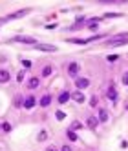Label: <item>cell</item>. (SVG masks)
<instances>
[{"instance_id": "6da1fadb", "label": "cell", "mask_w": 128, "mask_h": 151, "mask_svg": "<svg viewBox=\"0 0 128 151\" xmlns=\"http://www.w3.org/2000/svg\"><path fill=\"white\" fill-rule=\"evenodd\" d=\"M128 42V33H119L115 35V37H110L106 40V46L110 47H117V46H123V44Z\"/></svg>"}, {"instance_id": "7a4b0ae2", "label": "cell", "mask_w": 128, "mask_h": 151, "mask_svg": "<svg viewBox=\"0 0 128 151\" xmlns=\"http://www.w3.org/2000/svg\"><path fill=\"white\" fill-rule=\"evenodd\" d=\"M35 49H38V51H48V53H55L57 51V47L55 46H51V44H35Z\"/></svg>"}, {"instance_id": "3957f363", "label": "cell", "mask_w": 128, "mask_h": 151, "mask_svg": "<svg viewBox=\"0 0 128 151\" xmlns=\"http://www.w3.org/2000/svg\"><path fill=\"white\" fill-rule=\"evenodd\" d=\"M31 11V9H20V11H17V13H11V15H7L6 20H15V18H22V17H26V15Z\"/></svg>"}, {"instance_id": "277c9868", "label": "cell", "mask_w": 128, "mask_h": 151, "mask_svg": "<svg viewBox=\"0 0 128 151\" xmlns=\"http://www.w3.org/2000/svg\"><path fill=\"white\" fill-rule=\"evenodd\" d=\"M13 42H22V44H33V46H35V44H37V40H35V38H31V37H15V38H13Z\"/></svg>"}, {"instance_id": "5b68a950", "label": "cell", "mask_w": 128, "mask_h": 151, "mask_svg": "<svg viewBox=\"0 0 128 151\" xmlns=\"http://www.w3.org/2000/svg\"><path fill=\"white\" fill-rule=\"evenodd\" d=\"M106 97L110 98L112 102H115V100H117V89H115V86H114V84H112L110 88H108V91H106Z\"/></svg>"}, {"instance_id": "8992f818", "label": "cell", "mask_w": 128, "mask_h": 151, "mask_svg": "<svg viewBox=\"0 0 128 151\" xmlns=\"http://www.w3.org/2000/svg\"><path fill=\"white\" fill-rule=\"evenodd\" d=\"M77 73H79V64L77 62H71L70 66H68V75H70V77H75Z\"/></svg>"}, {"instance_id": "52a82bcc", "label": "cell", "mask_w": 128, "mask_h": 151, "mask_svg": "<svg viewBox=\"0 0 128 151\" xmlns=\"http://www.w3.org/2000/svg\"><path fill=\"white\" fill-rule=\"evenodd\" d=\"M75 86H77L79 89H84V88L90 86V80H88V78H77L75 80Z\"/></svg>"}, {"instance_id": "ba28073f", "label": "cell", "mask_w": 128, "mask_h": 151, "mask_svg": "<svg viewBox=\"0 0 128 151\" xmlns=\"http://www.w3.org/2000/svg\"><path fill=\"white\" fill-rule=\"evenodd\" d=\"M86 124L90 129H97V124H99V120H97V117H88L86 118Z\"/></svg>"}, {"instance_id": "9c48e42d", "label": "cell", "mask_w": 128, "mask_h": 151, "mask_svg": "<svg viewBox=\"0 0 128 151\" xmlns=\"http://www.w3.org/2000/svg\"><path fill=\"white\" fill-rule=\"evenodd\" d=\"M70 98H71V95H70V93H68V91H62L61 95H59V104H66Z\"/></svg>"}, {"instance_id": "30bf717a", "label": "cell", "mask_w": 128, "mask_h": 151, "mask_svg": "<svg viewBox=\"0 0 128 151\" xmlns=\"http://www.w3.org/2000/svg\"><path fill=\"white\" fill-rule=\"evenodd\" d=\"M71 98L75 100V102H79V104H82V102H84V93H82V91H75V93L71 95Z\"/></svg>"}, {"instance_id": "8fae6325", "label": "cell", "mask_w": 128, "mask_h": 151, "mask_svg": "<svg viewBox=\"0 0 128 151\" xmlns=\"http://www.w3.org/2000/svg\"><path fill=\"white\" fill-rule=\"evenodd\" d=\"M38 84H40V82H38V78H37V77H33V78H29V80H28V88H29V89L38 88Z\"/></svg>"}, {"instance_id": "7c38bea8", "label": "cell", "mask_w": 128, "mask_h": 151, "mask_svg": "<svg viewBox=\"0 0 128 151\" xmlns=\"http://www.w3.org/2000/svg\"><path fill=\"white\" fill-rule=\"evenodd\" d=\"M33 106H35V98H33V97H28L26 100H24V108H26V109H31Z\"/></svg>"}, {"instance_id": "4fadbf2b", "label": "cell", "mask_w": 128, "mask_h": 151, "mask_svg": "<svg viewBox=\"0 0 128 151\" xmlns=\"http://www.w3.org/2000/svg\"><path fill=\"white\" fill-rule=\"evenodd\" d=\"M50 104H51V97H50V95H44V97L40 98V106H42V108H48Z\"/></svg>"}, {"instance_id": "5bb4252c", "label": "cell", "mask_w": 128, "mask_h": 151, "mask_svg": "<svg viewBox=\"0 0 128 151\" xmlns=\"http://www.w3.org/2000/svg\"><path fill=\"white\" fill-rule=\"evenodd\" d=\"M108 120V111L106 109H99V122H106Z\"/></svg>"}, {"instance_id": "9a60e30c", "label": "cell", "mask_w": 128, "mask_h": 151, "mask_svg": "<svg viewBox=\"0 0 128 151\" xmlns=\"http://www.w3.org/2000/svg\"><path fill=\"white\" fill-rule=\"evenodd\" d=\"M9 80V71H6V69H2V71H0V82H7Z\"/></svg>"}, {"instance_id": "2e32d148", "label": "cell", "mask_w": 128, "mask_h": 151, "mask_svg": "<svg viewBox=\"0 0 128 151\" xmlns=\"http://www.w3.org/2000/svg\"><path fill=\"white\" fill-rule=\"evenodd\" d=\"M50 75H51V66H46L42 69V77H50Z\"/></svg>"}, {"instance_id": "e0dca14e", "label": "cell", "mask_w": 128, "mask_h": 151, "mask_svg": "<svg viewBox=\"0 0 128 151\" xmlns=\"http://www.w3.org/2000/svg\"><path fill=\"white\" fill-rule=\"evenodd\" d=\"M20 106H24L22 97H17V98H15V108H20Z\"/></svg>"}, {"instance_id": "ac0fdd59", "label": "cell", "mask_w": 128, "mask_h": 151, "mask_svg": "<svg viewBox=\"0 0 128 151\" xmlns=\"http://www.w3.org/2000/svg\"><path fill=\"white\" fill-rule=\"evenodd\" d=\"M117 17H121V13H106L104 15V18H117Z\"/></svg>"}, {"instance_id": "d6986e66", "label": "cell", "mask_w": 128, "mask_h": 151, "mask_svg": "<svg viewBox=\"0 0 128 151\" xmlns=\"http://www.w3.org/2000/svg\"><path fill=\"white\" fill-rule=\"evenodd\" d=\"M66 135H68V138H70V140H73V142H75V140H77V135L73 133V131H68Z\"/></svg>"}, {"instance_id": "ffe728a7", "label": "cell", "mask_w": 128, "mask_h": 151, "mask_svg": "<svg viewBox=\"0 0 128 151\" xmlns=\"http://www.w3.org/2000/svg\"><path fill=\"white\" fill-rule=\"evenodd\" d=\"M90 106H92V108H97V97H92V100H90Z\"/></svg>"}, {"instance_id": "44dd1931", "label": "cell", "mask_w": 128, "mask_h": 151, "mask_svg": "<svg viewBox=\"0 0 128 151\" xmlns=\"http://www.w3.org/2000/svg\"><path fill=\"white\" fill-rule=\"evenodd\" d=\"M48 138V133L46 131H40V135H38V140H46Z\"/></svg>"}, {"instance_id": "7402d4cb", "label": "cell", "mask_w": 128, "mask_h": 151, "mask_svg": "<svg viewBox=\"0 0 128 151\" xmlns=\"http://www.w3.org/2000/svg\"><path fill=\"white\" fill-rule=\"evenodd\" d=\"M2 129H4V131H11V124H2Z\"/></svg>"}, {"instance_id": "603a6c76", "label": "cell", "mask_w": 128, "mask_h": 151, "mask_svg": "<svg viewBox=\"0 0 128 151\" xmlns=\"http://www.w3.org/2000/svg\"><path fill=\"white\" fill-rule=\"evenodd\" d=\"M57 118L59 120H64V118H66V115H64L62 111H57Z\"/></svg>"}, {"instance_id": "cb8c5ba5", "label": "cell", "mask_w": 128, "mask_h": 151, "mask_svg": "<svg viewBox=\"0 0 128 151\" xmlns=\"http://www.w3.org/2000/svg\"><path fill=\"white\" fill-rule=\"evenodd\" d=\"M117 58H119V57H117V55H110V57H108V62H115Z\"/></svg>"}, {"instance_id": "d4e9b609", "label": "cell", "mask_w": 128, "mask_h": 151, "mask_svg": "<svg viewBox=\"0 0 128 151\" xmlns=\"http://www.w3.org/2000/svg\"><path fill=\"white\" fill-rule=\"evenodd\" d=\"M123 84H125V86H128V73H125V75H123Z\"/></svg>"}, {"instance_id": "484cf974", "label": "cell", "mask_w": 128, "mask_h": 151, "mask_svg": "<svg viewBox=\"0 0 128 151\" xmlns=\"http://www.w3.org/2000/svg\"><path fill=\"white\" fill-rule=\"evenodd\" d=\"M81 126H82L81 122H73V124H71V128H73V129H79V128H81Z\"/></svg>"}, {"instance_id": "4316f807", "label": "cell", "mask_w": 128, "mask_h": 151, "mask_svg": "<svg viewBox=\"0 0 128 151\" xmlns=\"http://www.w3.org/2000/svg\"><path fill=\"white\" fill-rule=\"evenodd\" d=\"M17 80H18V82H22V80H24V71H22V73H18V77H17Z\"/></svg>"}, {"instance_id": "83f0119b", "label": "cell", "mask_w": 128, "mask_h": 151, "mask_svg": "<svg viewBox=\"0 0 128 151\" xmlns=\"http://www.w3.org/2000/svg\"><path fill=\"white\" fill-rule=\"evenodd\" d=\"M22 64H24V67H29V66H31V62H29V60H24Z\"/></svg>"}, {"instance_id": "f1b7e54d", "label": "cell", "mask_w": 128, "mask_h": 151, "mask_svg": "<svg viewBox=\"0 0 128 151\" xmlns=\"http://www.w3.org/2000/svg\"><path fill=\"white\" fill-rule=\"evenodd\" d=\"M62 151H71V148H70V146H64V148H62Z\"/></svg>"}, {"instance_id": "f546056e", "label": "cell", "mask_w": 128, "mask_h": 151, "mask_svg": "<svg viewBox=\"0 0 128 151\" xmlns=\"http://www.w3.org/2000/svg\"><path fill=\"white\" fill-rule=\"evenodd\" d=\"M6 22H7L6 18H0V26H2V24H6Z\"/></svg>"}, {"instance_id": "4dcf8cb0", "label": "cell", "mask_w": 128, "mask_h": 151, "mask_svg": "<svg viewBox=\"0 0 128 151\" xmlns=\"http://www.w3.org/2000/svg\"><path fill=\"white\" fill-rule=\"evenodd\" d=\"M46 151H57V149H55V148H48Z\"/></svg>"}]
</instances>
